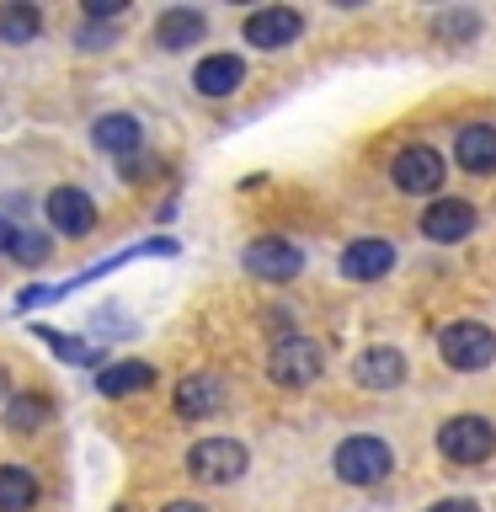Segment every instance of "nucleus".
<instances>
[{"label": "nucleus", "mask_w": 496, "mask_h": 512, "mask_svg": "<svg viewBox=\"0 0 496 512\" xmlns=\"http://www.w3.org/2000/svg\"><path fill=\"white\" fill-rule=\"evenodd\" d=\"M38 342H48V347H54L64 363H80V368L96 363V347H80L75 336H64V331H48V326H43V331H38Z\"/></svg>", "instance_id": "b1692460"}, {"label": "nucleus", "mask_w": 496, "mask_h": 512, "mask_svg": "<svg viewBox=\"0 0 496 512\" xmlns=\"http://www.w3.org/2000/svg\"><path fill=\"white\" fill-rule=\"evenodd\" d=\"M246 272L262 283H294L304 272V251L283 235H256L246 246Z\"/></svg>", "instance_id": "0eeeda50"}, {"label": "nucleus", "mask_w": 496, "mask_h": 512, "mask_svg": "<svg viewBox=\"0 0 496 512\" xmlns=\"http://www.w3.org/2000/svg\"><path fill=\"white\" fill-rule=\"evenodd\" d=\"M11 240H16V230H11V219H6V214H0V256H6V251H11Z\"/></svg>", "instance_id": "cd10ccee"}, {"label": "nucleus", "mask_w": 496, "mask_h": 512, "mask_svg": "<svg viewBox=\"0 0 496 512\" xmlns=\"http://www.w3.org/2000/svg\"><path fill=\"white\" fill-rule=\"evenodd\" d=\"M390 182L406 192V198H438L448 182V160L432 150V144H406L390 160Z\"/></svg>", "instance_id": "423d86ee"}, {"label": "nucleus", "mask_w": 496, "mask_h": 512, "mask_svg": "<svg viewBox=\"0 0 496 512\" xmlns=\"http://www.w3.org/2000/svg\"><path fill=\"white\" fill-rule=\"evenodd\" d=\"M43 214L59 235H70V240L96 230V203H91V192H80V187H54L48 203H43Z\"/></svg>", "instance_id": "9b49d317"}, {"label": "nucleus", "mask_w": 496, "mask_h": 512, "mask_svg": "<svg viewBox=\"0 0 496 512\" xmlns=\"http://www.w3.org/2000/svg\"><path fill=\"white\" fill-rule=\"evenodd\" d=\"M406 374H411V363L400 347H368V352H358V363H352V379H358L363 390H379V395L400 390Z\"/></svg>", "instance_id": "f8f14e48"}, {"label": "nucleus", "mask_w": 496, "mask_h": 512, "mask_svg": "<svg viewBox=\"0 0 496 512\" xmlns=\"http://www.w3.org/2000/svg\"><path fill=\"white\" fill-rule=\"evenodd\" d=\"M75 43H80V48H112V32L96 27V22H80V27H75Z\"/></svg>", "instance_id": "393cba45"}, {"label": "nucleus", "mask_w": 496, "mask_h": 512, "mask_svg": "<svg viewBox=\"0 0 496 512\" xmlns=\"http://www.w3.org/2000/svg\"><path fill=\"white\" fill-rule=\"evenodd\" d=\"M43 32V11L27 6V0H11L0 6V43H32Z\"/></svg>", "instance_id": "412c9836"}, {"label": "nucleus", "mask_w": 496, "mask_h": 512, "mask_svg": "<svg viewBox=\"0 0 496 512\" xmlns=\"http://www.w3.org/2000/svg\"><path fill=\"white\" fill-rule=\"evenodd\" d=\"M171 406H176V416H182V422L219 416V406H224V379H219V374H187L182 384H176Z\"/></svg>", "instance_id": "ddd939ff"}, {"label": "nucleus", "mask_w": 496, "mask_h": 512, "mask_svg": "<svg viewBox=\"0 0 496 512\" xmlns=\"http://www.w3.org/2000/svg\"><path fill=\"white\" fill-rule=\"evenodd\" d=\"M11 256H16L22 267H43V262H48V235H38V230H16Z\"/></svg>", "instance_id": "5701e85b"}, {"label": "nucleus", "mask_w": 496, "mask_h": 512, "mask_svg": "<svg viewBox=\"0 0 496 512\" xmlns=\"http://www.w3.org/2000/svg\"><path fill=\"white\" fill-rule=\"evenodd\" d=\"M160 512H208V507H203V502H166Z\"/></svg>", "instance_id": "c85d7f7f"}, {"label": "nucleus", "mask_w": 496, "mask_h": 512, "mask_svg": "<svg viewBox=\"0 0 496 512\" xmlns=\"http://www.w3.org/2000/svg\"><path fill=\"white\" fill-rule=\"evenodd\" d=\"M48 416H54V406H48V395H32V390H16V395H6V427L11 432H38V427H48Z\"/></svg>", "instance_id": "aec40b11"}, {"label": "nucleus", "mask_w": 496, "mask_h": 512, "mask_svg": "<svg viewBox=\"0 0 496 512\" xmlns=\"http://www.w3.org/2000/svg\"><path fill=\"white\" fill-rule=\"evenodd\" d=\"M395 246L390 240H379V235H363V240H347L342 256H336V267H342V278L347 283H379V278H390L395 272Z\"/></svg>", "instance_id": "6e6552de"}, {"label": "nucleus", "mask_w": 496, "mask_h": 512, "mask_svg": "<svg viewBox=\"0 0 496 512\" xmlns=\"http://www.w3.org/2000/svg\"><path fill=\"white\" fill-rule=\"evenodd\" d=\"M438 358L454 374H480V368L496 363V331L480 326V320H454V326L438 331Z\"/></svg>", "instance_id": "20e7f679"}, {"label": "nucleus", "mask_w": 496, "mask_h": 512, "mask_svg": "<svg viewBox=\"0 0 496 512\" xmlns=\"http://www.w3.org/2000/svg\"><path fill=\"white\" fill-rule=\"evenodd\" d=\"M203 32H208V22H203V11H192V6H171V11L155 16V43L166 48V54H182V48L203 43Z\"/></svg>", "instance_id": "f3484780"}, {"label": "nucleus", "mask_w": 496, "mask_h": 512, "mask_svg": "<svg viewBox=\"0 0 496 512\" xmlns=\"http://www.w3.org/2000/svg\"><path fill=\"white\" fill-rule=\"evenodd\" d=\"M427 512H480L475 496H443V502H432Z\"/></svg>", "instance_id": "bb28decb"}, {"label": "nucleus", "mask_w": 496, "mask_h": 512, "mask_svg": "<svg viewBox=\"0 0 496 512\" xmlns=\"http://www.w3.org/2000/svg\"><path fill=\"white\" fill-rule=\"evenodd\" d=\"M320 374H326V352H320V342H310L304 331H288V336L272 342L267 379L278 384V390H310Z\"/></svg>", "instance_id": "f03ea898"}, {"label": "nucleus", "mask_w": 496, "mask_h": 512, "mask_svg": "<svg viewBox=\"0 0 496 512\" xmlns=\"http://www.w3.org/2000/svg\"><path fill=\"white\" fill-rule=\"evenodd\" d=\"M438 454L448 464H486L496 454V422L491 416H448V422L438 427Z\"/></svg>", "instance_id": "39448f33"}, {"label": "nucleus", "mask_w": 496, "mask_h": 512, "mask_svg": "<svg viewBox=\"0 0 496 512\" xmlns=\"http://www.w3.org/2000/svg\"><path fill=\"white\" fill-rule=\"evenodd\" d=\"M155 384V368L150 363H139V358H128V363H107L102 374H96V390H102L107 400H118V395H139V390H150Z\"/></svg>", "instance_id": "a211bd4d"}, {"label": "nucleus", "mask_w": 496, "mask_h": 512, "mask_svg": "<svg viewBox=\"0 0 496 512\" xmlns=\"http://www.w3.org/2000/svg\"><path fill=\"white\" fill-rule=\"evenodd\" d=\"M38 507V475L27 464H0V512H32Z\"/></svg>", "instance_id": "6ab92c4d"}, {"label": "nucleus", "mask_w": 496, "mask_h": 512, "mask_svg": "<svg viewBox=\"0 0 496 512\" xmlns=\"http://www.w3.org/2000/svg\"><path fill=\"white\" fill-rule=\"evenodd\" d=\"M192 86H198V96H235L240 86H246V59L240 54H208L198 59V70H192Z\"/></svg>", "instance_id": "2eb2a0df"}, {"label": "nucleus", "mask_w": 496, "mask_h": 512, "mask_svg": "<svg viewBox=\"0 0 496 512\" xmlns=\"http://www.w3.org/2000/svg\"><path fill=\"white\" fill-rule=\"evenodd\" d=\"M91 144H96V150H107V155L134 160L139 144H144V128H139L134 112H102V118L91 123Z\"/></svg>", "instance_id": "dca6fc26"}, {"label": "nucleus", "mask_w": 496, "mask_h": 512, "mask_svg": "<svg viewBox=\"0 0 496 512\" xmlns=\"http://www.w3.org/2000/svg\"><path fill=\"white\" fill-rule=\"evenodd\" d=\"M246 43L251 48H267V54H278V48L288 43H299V32H304V16L294 6H262V11H251L246 16Z\"/></svg>", "instance_id": "9d476101"}, {"label": "nucleus", "mask_w": 496, "mask_h": 512, "mask_svg": "<svg viewBox=\"0 0 496 512\" xmlns=\"http://www.w3.org/2000/svg\"><path fill=\"white\" fill-rule=\"evenodd\" d=\"M480 11H470V6H454V11H438L432 16V38L438 43H475L480 38Z\"/></svg>", "instance_id": "4be33fe9"}, {"label": "nucleus", "mask_w": 496, "mask_h": 512, "mask_svg": "<svg viewBox=\"0 0 496 512\" xmlns=\"http://www.w3.org/2000/svg\"><path fill=\"white\" fill-rule=\"evenodd\" d=\"M251 470V448L240 438H198L187 448V475L198 486H235Z\"/></svg>", "instance_id": "7ed1b4c3"}, {"label": "nucleus", "mask_w": 496, "mask_h": 512, "mask_svg": "<svg viewBox=\"0 0 496 512\" xmlns=\"http://www.w3.org/2000/svg\"><path fill=\"white\" fill-rule=\"evenodd\" d=\"M422 235L432 240V246H454V240H464V235H475V224H480V214H475V203L470 198H432L427 208H422Z\"/></svg>", "instance_id": "1a4fd4ad"}, {"label": "nucleus", "mask_w": 496, "mask_h": 512, "mask_svg": "<svg viewBox=\"0 0 496 512\" xmlns=\"http://www.w3.org/2000/svg\"><path fill=\"white\" fill-rule=\"evenodd\" d=\"M454 160L470 176H496V123H464L454 134Z\"/></svg>", "instance_id": "4468645a"}, {"label": "nucleus", "mask_w": 496, "mask_h": 512, "mask_svg": "<svg viewBox=\"0 0 496 512\" xmlns=\"http://www.w3.org/2000/svg\"><path fill=\"white\" fill-rule=\"evenodd\" d=\"M118 11H123V0H86V22H96V27H102L107 16H118Z\"/></svg>", "instance_id": "a878e982"}, {"label": "nucleus", "mask_w": 496, "mask_h": 512, "mask_svg": "<svg viewBox=\"0 0 496 512\" xmlns=\"http://www.w3.org/2000/svg\"><path fill=\"white\" fill-rule=\"evenodd\" d=\"M331 470L342 486H384L395 475V448L374 438V432H358V438H342L331 454Z\"/></svg>", "instance_id": "f257e3e1"}]
</instances>
